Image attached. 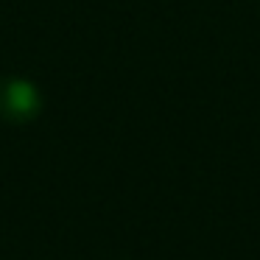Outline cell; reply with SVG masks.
Here are the masks:
<instances>
[{
  "instance_id": "cell-1",
  "label": "cell",
  "mask_w": 260,
  "mask_h": 260,
  "mask_svg": "<svg viewBox=\"0 0 260 260\" xmlns=\"http://www.w3.org/2000/svg\"><path fill=\"white\" fill-rule=\"evenodd\" d=\"M42 109V98L31 81L25 79H9L0 84V115L14 123H25V120L37 118Z\"/></svg>"
}]
</instances>
